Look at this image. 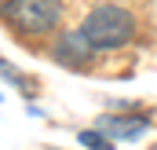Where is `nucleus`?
Segmentation results:
<instances>
[{
	"mask_svg": "<svg viewBox=\"0 0 157 150\" xmlns=\"http://www.w3.org/2000/svg\"><path fill=\"white\" fill-rule=\"evenodd\" d=\"M80 33L91 40L95 51H102V48H124L135 37V15L128 7H117V4H99L84 18Z\"/></svg>",
	"mask_w": 157,
	"mask_h": 150,
	"instance_id": "nucleus-1",
	"label": "nucleus"
},
{
	"mask_svg": "<svg viewBox=\"0 0 157 150\" xmlns=\"http://www.w3.org/2000/svg\"><path fill=\"white\" fill-rule=\"evenodd\" d=\"M80 143H84V147H91V150H113V147H110V139H106V136H99V132H80Z\"/></svg>",
	"mask_w": 157,
	"mask_h": 150,
	"instance_id": "nucleus-5",
	"label": "nucleus"
},
{
	"mask_svg": "<svg viewBox=\"0 0 157 150\" xmlns=\"http://www.w3.org/2000/svg\"><path fill=\"white\" fill-rule=\"evenodd\" d=\"M91 40L84 37V33H62V37L55 40V59L59 62H66V66H88L91 62Z\"/></svg>",
	"mask_w": 157,
	"mask_h": 150,
	"instance_id": "nucleus-3",
	"label": "nucleus"
},
{
	"mask_svg": "<svg viewBox=\"0 0 157 150\" xmlns=\"http://www.w3.org/2000/svg\"><path fill=\"white\" fill-rule=\"evenodd\" d=\"M102 128H110L113 136L121 139H132V136H139L143 128H146V121H128V117H106L102 121Z\"/></svg>",
	"mask_w": 157,
	"mask_h": 150,
	"instance_id": "nucleus-4",
	"label": "nucleus"
},
{
	"mask_svg": "<svg viewBox=\"0 0 157 150\" xmlns=\"http://www.w3.org/2000/svg\"><path fill=\"white\" fill-rule=\"evenodd\" d=\"M7 26L22 37H44L62 18V0H7Z\"/></svg>",
	"mask_w": 157,
	"mask_h": 150,
	"instance_id": "nucleus-2",
	"label": "nucleus"
}]
</instances>
